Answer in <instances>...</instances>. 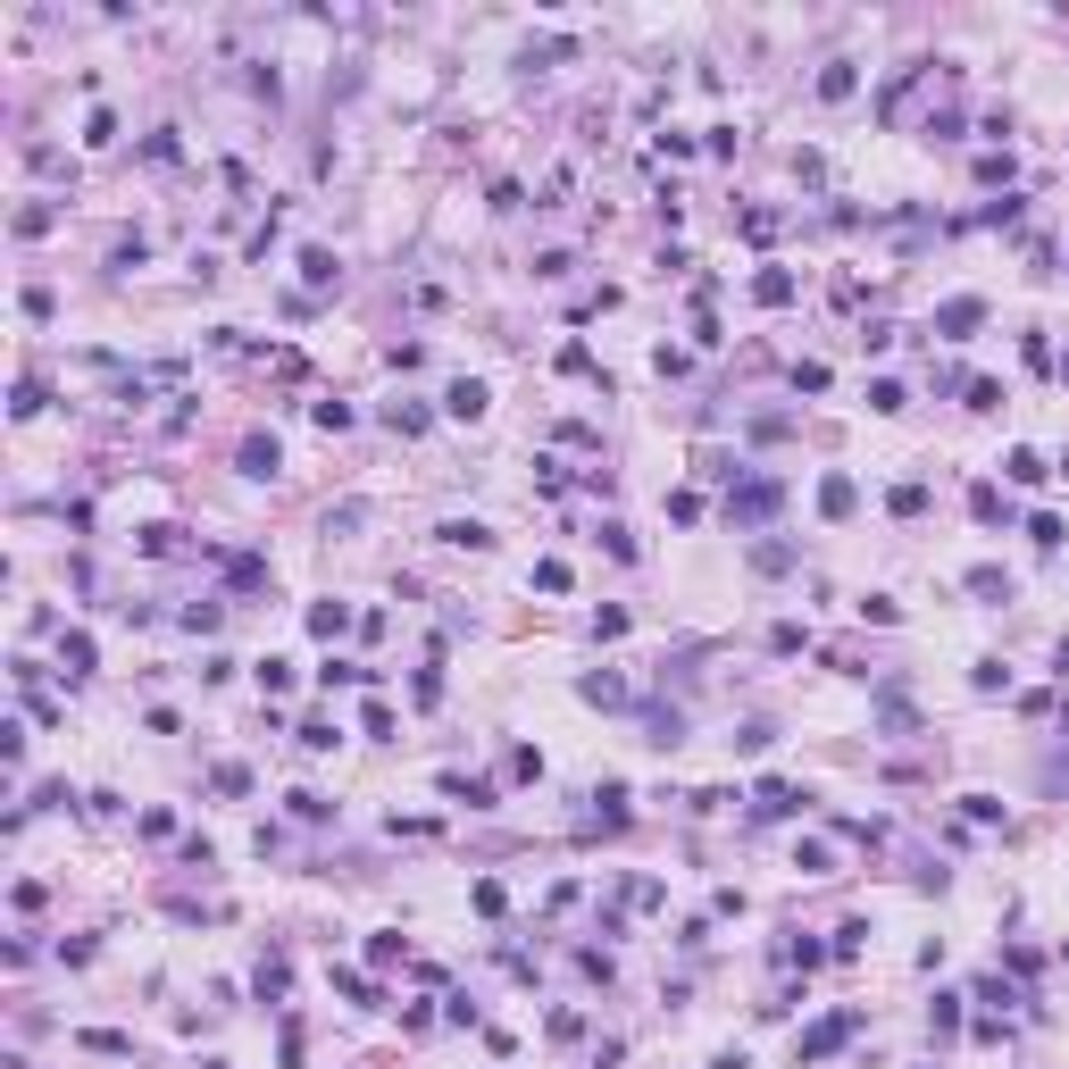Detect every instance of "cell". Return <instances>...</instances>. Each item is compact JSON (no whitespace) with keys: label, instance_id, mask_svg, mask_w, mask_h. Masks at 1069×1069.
<instances>
[{"label":"cell","instance_id":"obj_16","mask_svg":"<svg viewBox=\"0 0 1069 1069\" xmlns=\"http://www.w3.org/2000/svg\"><path fill=\"white\" fill-rule=\"evenodd\" d=\"M343 627H351V602H318V610H310V635H318V644H335Z\"/></svg>","mask_w":1069,"mask_h":1069},{"label":"cell","instance_id":"obj_3","mask_svg":"<svg viewBox=\"0 0 1069 1069\" xmlns=\"http://www.w3.org/2000/svg\"><path fill=\"white\" fill-rule=\"evenodd\" d=\"M978 326H986V301H978V293H953V301L936 310V335H944V343H969Z\"/></svg>","mask_w":1069,"mask_h":1069},{"label":"cell","instance_id":"obj_36","mask_svg":"<svg viewBox=\"0 0 1069 1069\" xmlns=\"http://www.w3.org/2000/svg\"><path fill=\"white\" fill-rule=\"evenodd\" d=\"M961 393H969V410H994V401H1003V385H994V376H969Z\"/></svg>","mask_w":1069,"mask_h":1069},{"label":"cell","instance_id":"obj_41","mask_svg":"<svg viewBox=\"0 0 1069 1069\" xmlns=\"http://www.w3.org/2000/svg\"><path fill=\"white\" fill-rule=\"evenodd\" d=\"M978 184H1011V151H986L978 159Z\"/></svg>","mask_w":1069,"mask_h":1069},{"label":"cell","instance_id":"obj_38","mask_svg":"<svg viewBox=\"0 0 1069 1069\" xmlns=\"http://www.w3.org/2000/svg\"><path fill=\"white\" fill-rule=\"evenodd\" d=\"M593 802H602L610 819H627V786H619V777H602V786H593Z\"/></svg>","mask_w":1069,"mask_h":1069},{"label":"cell","instance_id":"obj_44","mask_svg":"<svg viewBox=\"0 0 1069 1069\" xmlns=\"http://www.w3.org/2000/svg\"><path fill=\"white\" fill-rule=\"evenodd\" d=\"M710 1069H744V1053H719V1061H710Z\"/></svg>","mask_w":1069,"mask_h":1069},{"label":"cell","instance_id":"obj_42","mask_svg":"<svg viewBox=\"0 0 1069 1069\" xmlns=\"http://www.w3.org/2000/svg\"><path fill=\"white\" fill-rule=\"evenodd\" d=\"M535 585L543 593H568V560H535Z\"/></svg>","mask_w":1069,"mask_h":1069},{"label":"cell","instance_id":"obj_45","mask_svg":"<svg viewBox=\"0 0 1069 1069\" xmlns=\"http://www.w3.org/2000/svg\"><path fill=\"white\" fill-rule=\"evenodd\" d=\"M201 1069H226V1061H201Z\"/></svg>","mask_w":1069,"mask_h":1069},{"label":"cell","instance_id":"obj_18","mask_svg":"<svg viewBox=\"0 0 1069 1069\" xmlns=\"http://www.w3.org/2000/svg\"><path fill=\"white\" fill-rule=\"evenodd\" d=\"M969 518H978V527H1003V518H1011V502H1003L994 485H978V493H969Z\"/></svg>","mask_w":1069,"mask_h":1069},{"label":"cell","instance_id":"obj_35","mask_svg":"<svg viewBox=\"0 0 1069 1069\" xmlns=\"http://www.w3.org/2000/svg\"><path fill=\"white\" fill-rule=\"evenodd\" d=\"M51 218H59V209H51V201H34V209H17V234H51Z\"/></svg>","mask_w":1069,"mask_h":1069},{"label":"cell","instance_id":"obj_32","mask_svg":"<svg viewBox=\"0 0 1069 1069\" xmlns=\"http://www.w3.org/2000/svg\"><path fill=\"white\" fill-rule=\"evenodd\" d=\"M510 777H518V786H535V777H543V752L518 744V752H510Z\"/></svg>","mask_w":1069,"mask_h":1069},{"label":"cell","instance_id":"obj_28","mask_svg":"<svg viewBox=\"0 0 1069 1069\" xmlns=\"http://www.w3.org/2000/svg\"><path fill=\"white\" fill-rule=\"evenodd\" d=\"M928 1028H936V1036L961 1028V994H936V1003H928Z\"/></svg>","mask_w":1069,"mask_h":1069},{"label":"cell","instance_id":"obj_1","mask_svg":"<svg viewBox=\"0 0 1069 1069\" xmlns=\"http://www.w3.org/2000/svg\"><path fill=\"white\" fill-rule=\"evenodd\" d=\"M777 502H786V493H777L769 477H744V485L727 493V518H735V527H769V518H777Z\"/></svg>","mask_w":1069,"mask_h":1069},{"label":"cell","instance_id":"obj_13","mask_svg":"<svg viewBox=\"0 0 1069 1069\" xmlns=\"http://www.w3.org/2000/svg\"><path fill=\"white\" fill-rule=\"evenodd\" d=\"M969 593H978V602H1011V577L994 560H978V568H969Z\"/></svg>","mask_w":1069,"mask_h":1069},{"label":"cell","instance_id":"obj_12","mask_svg":"<svg viewBox=\"0 0 1069 1069\" xmlns=\"http://www.w3.org/2000/svg\"><path fill=\"white\" fill-rule=\"evenodd\" d=\"M443 794H451V802H468V811H485V802H493V777H460V769H451V777H443Z\"/></svg>","mask_w":1069,"mask_h":1069},{"label":"cell","instance_id":"obj_8","mask_svg":"<svg viewBox=\"0 0 1069 1069\" xmlns=\"http://www.w3.org/2000/svg\"><path fill=\"white\" fill-rule=\"evenodd\" d=\"M443 418H468V426L485 418V385H477V376H460V385L443 393Z\"/></svg>","mask_w":1069,"mask_h":1069},{"label":"cell","instance_id":"obj_40","mask_svg":"<svg viewBox=\"0 0 1069 1069\" xmlns=\"http://www.w3.org/2000/svg\"><path fill=\"white\" fill-rule=\"evenodd\" d=\"M142 259H151V243H142V234H126V243L109 251V268H142Z\"/></svg>","mask_w":1069,"mask_h":1069},{"label":"cell","instance_id":"obj_30","mask_svg":"<svg viewBox=\"0 0 1069 1069\" xmlns=\"http://www.w3.org/2000/svg\"><path fill=\"white\" fill-rule=\"evenodd\" d=\"M869 410H886V418L902 410V376H877V385H869Z\"/></svg>","mask_w":1069,"mask_h":1069},{"label":"cell","instance_id":"obj_14","mask_svg":"<svg viewBox=\"0 0 1069 1069\" xmlns=\"http://www.w3.org/2000/svg\"><path fill=\"white\" fill-rule=\"evenodd\" d=\"M769 652H777V660L811 652V627H802V619H777V627H769Z\"/></svg>","mask_w":1069,"mask_h":1069},{"label":"cell","instance_id":"obj_20","mask_svg":"<svg viewBox=\"0 0 1069 1069\" xmlns=\"http://www.w3.org/2000/svg\"><path fill=\"white\" fill-rule=\"evenodd\" d=\"M284 802H293V819H301V827H326V819H335V802L310 794V786H301V794H284Z\"/></svg>","mask_w":1069,"mask_h":1069},{"label":"cell","instance_id":"obj_27","mask_svg":"<svg viewBox=\"0 0 1069 1069\" xmlns=\"http://www.w3.org/2000/svg\"><path fill=\"white\" fill-rule=\"evenodd\" d=\"M1028 535H1036V552H1061V535H1069V527H1061L1053 510H1036V518H1028Z\"/></svg>","mask_w":1069,"mask_h":1069},{"label":"cell","instance_id":"obj_15","mask_svg":"<svg viewBox=\"0 0 1069 1069\" xmlns=\"http://www.w3.org/2000/svg\"><path fill=\"white\" fill-rule=\"evenodd\" d=\"M59 669H67V677H92V635H84V627L59 635Z\"/></svg>","mask_w":1069,"mask_h":1069},{"label":"cell","instance_id":"obj_10","mask_svg":"<svg viewBox=\"0 0 1069 1069\" xmlns=\"http://www.w3.org/2000/svg\"><path fill=\"white\" fill-rule=\"evenodd\" d=\"M861 92V67L852 59H827V76H819V101H852Z\"/></svg>","mask_w":1069,"mask_h":1069},{"label":"cell","instance_id":"obj_26","mask_svg":"<svg viewBox=\"0 0 1069 1069\" xmlns=\"http://www.w3.org/2000/svg\"><path fill=\"white\" fill-rule=\"evenodd\" d=\"M886 510H894V518H919V510H928V485H894Z\"/></svg>","mask_w":1069,"mask_h":1069},{"label":"cell","instance_id":"obj_31","mask_svg":"<svg viewBox=\"0 0 1069 1069\" xmlns=\"http://www.w3.org/2000/svg\"><path fill=\"white\" fill-rule=\"evenodd\" d=\"M301 744H310V752H335L343 727H335V719H310V727H301Z\"/></svg>","mask_w":1069,"mask_h":1069},{"label":"cell","instance_id":"obj_34","mask_svg":"<svg viewBox=\"0 0 1069 1069\" xmlns=\"http://www.w3.org/2000/svg\"><path fill=\"white\" fill-rule=\"evenodd\" d=\"M978 1003H1003V1011H1011V1003H1028V994H1019L1011 978H978Z\"/></svg>","mask_w":1069,"mask_h":1069},{"label":"cell","instance_id":"obj_24","mask_svg":"<svg viewBox=\"0 0 1069 1069\" xmlns=\"http://www.w3.org/2000/svg\"><path fill=\"white\" fill-rule=\"evenodd\" d=\"M1003 468H1011V485H1044V477H1053V468H1044V460H1036V451H1011V460H1003Z\"/></svg>","mask_w":1069,"mask_h":1069},{"label":"cell","instance_id":"obj_37","mask_svg":"<svg viewBox=\"0 0 1069 1069\" xmlns=\"http://www.w3.org/2000/svg\"><path fill=\"white\" fill-rule=\"evenodd\" d=\"M577 694H585V702H627V685H619V677H585Z\"/></svg>","mask_w":1069,"mask_h":1069},{"label":"cell","instance_id":"obj_6","mask_svg":"<svg viewBox=\"0 0 1069 1069\" xmlns=\"http://www.w3.org/2000/svg\"><path fill=\"white\" fill-rule=\"evenodd\" d=\"M819 510L827 518H852V510H861V485H852L844 468H836V477H819Z\"/></svg>","mask_w":1069,"mask_h":1069},{"label":"cell","instance_id":"obj_5","mask_svg":"<svg viewBox=\"0 0 1069 1069\" xmlns=\"http://www.w3.org/2000/svg\"><path fill=\"white\" fill-rule=\"evenodd\" d=\"M284 468V443L276 435H243V477H276Z\"/></svg>","mask_w":1069,"mask_h":1069},{"label":"cell","instance_id":"obj_22","mask_svg":"<svg viewBox=\"0 0 1069 1069\" xmlns=\"http://www.w3.org/2000/svg\"><path fill=\"white\" fill-rule=\"evenodd\" d=\"M259 577H268V568H259V552H234V560H226V585H234V593H251Z\"/></svg>","mask_w":1069,"mask_h":1069},{"label":"cell","instance_id":"obj_43","mask_svg":"<svg viewBox=\"0 0 1069 1069\" xmlns=\"http://www.w3.org/2000/svg\"><path fill=\"white\" fill-rule=\"evenodd\" d=\"M1053 669H1061V677H1069V635H1061V644H1053Z\"/></svg>","mask_w":1069,"mask_h":1069},{"label":"cell","instance_id":"obj_7","mask_svg":"<svg viewBox=\"0 0 1069 1069\" xmlns=\"http://www.w3.org/2000/svg\"><path fill=\"white\" fill-rule=\"evenodd\" d=\"M435 535L451 543V552H485V543H493V527H485V518H443Z\"/></svg>","mask_w":1069,"mask_h":1069},{"label":"cell","instance_id":"obj_39","mask_svg":"<svg viewBox=\"0 0 1069 1069\" xmlns=\"http://www.w3.org/2000/svg\"><path fill=\"white\" fill-rule=\"evenodd\" d=\"M752 568H769V577H777V568H794V543H760Z\"/></svg>","mask_w":1069,"mask_h":1069},{"label":"cell","instance_id":"obj_4","mask_svg":"<svg viewBox=\"0 0 1069 1069\" xmlns=\"http://www.w3.org/2000/svg\"><path fill=\"white\" fill-rule=\"evenodd\" d=\"M852 1028H861V1011H836V1019H819V1028L802 1036V1061H827V1053H836V1044H844Z\"/></svg>","mask_w":1069,"mask_h":1069},{"label":"cell","instance_id":"obj_21","mask_svg":"<svg viewBox=\"0 0 1069 1069\" xmlns=\"http://www.w3.org/2000/svg\"><path fill=\"white\" fill-rule=\"evenodd\" d=\"M385 426H393V435H426V410H418V401H385Z\"/></svg>","mask_w":1069,"mask_h":1069},{"label":"cell","instance_id":"obj_25","mask_svg":"<svg viewBox=\"0 0 1069 1069\" xmlns=\"http://www.w3.org/2000/svg\"><path fill=\"white\" fill-rule=\"evenodd\" d=\"M969 685H978V694H1011V669H1003V660H978V669H969Z\"/></svg>","mask_w":1069,"mask_h":1069},{"label":"cell","instance_id":"obj_23","mask_svg":"<svg viewBox=\"0 0 1069 1069\" xmlns=\"http://www.w3.org/2000/svg\"><path fill=\"white\" fill-rule=\"evenodd\" d=\"M209 786H218V794H251V769H243V760H218V769H209Z\"/></svg>","mask_w":1069,"mask_h":1069},{"label":"cell","instance_id":"obj_2","mask_svg":"<svg viewBox=\"0 0 1069 1069\" xmlns=\"http://www.w3.org/2000/svg\"><path fill=\"white\" fill-rule=\"evenodd\" d=\"M802 811H811V794L786 786V777H760L752 786V819H802Z\"/></svg>","mask_w":1069,"mask_h":1069},{"label":"cell","instance_id":"obj_29","mask_svg":"<svg viewBox=\"0 0 1069 1069\" xmlns=\"http://www.w3.org/2000/svg\"><path fill=\"white\" fill-rule=\"evenodd\" d=\"M1019 209H1028V201L1003 193V201H986V209H978V226H1019Z\"/></svg>","mask_w":1069,"mask_h":1069},{"label":"cell","instance_id":"obj_19","mask_svg":"<svg viewBox=\"0 0 1069 1069\" xmlns=\"http://www.w3.org/2000/svg\"><path fill=\"white\" fill-rule=\"evenodd\" d=\"M284 986H293V969H284V961H259V978H251L259 1003H284Z\"/></svg>","mask_w":1069,"mask_h":1069},{"label":"cell","instance_id":"obj_9","mask_svg":"<svg viewBox=\"0 0 1069 1069\" xmlns=\"http://www.w3.org/2000/svg\"><path fill=\"white\" fill-rule=\"evenodd\" d=\"M752 301H760V310H786V301H794V276H786V268H760V276H752Z\"/></svg>","mask_w":1069,"mask_h":1069},{"label":"cell","instance_id":"obj_11","mask_svg":"<svg viewBox=\"0 0 1069 1069\" xmlns=\"http://www.w3.org/2000/svg\"><path fill=\"white\" fill-rule=\"evenodd\" d=\"M301 284H310V293H326V284H343V268H335V251H301Z\"/></svg>","mask_w":1069,"mask_h":1069},{"label":"cell","instance_id":"obj_33","mask_svg":"<svg viewBox=\"0 0 1069 1069\" xmlns=\"http://www.w3.org/2000/svg\"><path fill=\"white\" fill-rule=\"evenodd\" d=\"M861 944H869V919H844V928H836V961H852Z\"/></svg>","mask_w":1069,"mask_h":1069},{"label":"cell","instance_id":"obj_17","mask_svg":"<svg viewBox=\"0 0 1069 1069\" xmlns=\"http://www.w3.org/2000/svg\"><path fill=\"white\" fill-rule=\"evenodd\" d=\"M318 685H376V669H368V660H335V652H326Z\"/></svg>","mask_w":1069,"mask_h":1069}]
</instances>
